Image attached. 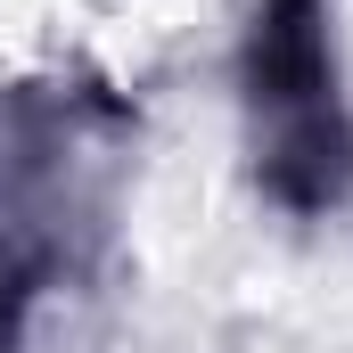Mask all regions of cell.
Listing matches in <instances>:
<instances>
[{
  "mask_svg": "<svg viewBox=\"0 0 353 353\" xmlns=\"http://www.w3.org/2000/svg\"><path fill=\"white\" fill-rule=\"evenodd\" d=\"M255 173L288 214H329L353 189V123L329 58V0H263L247 33Z\"/></svg>",
  "mask_w": 353,
  "mask_h": 353,
  "instance_id": "obj_1",
  "label": "cell"
}]
</instances>
